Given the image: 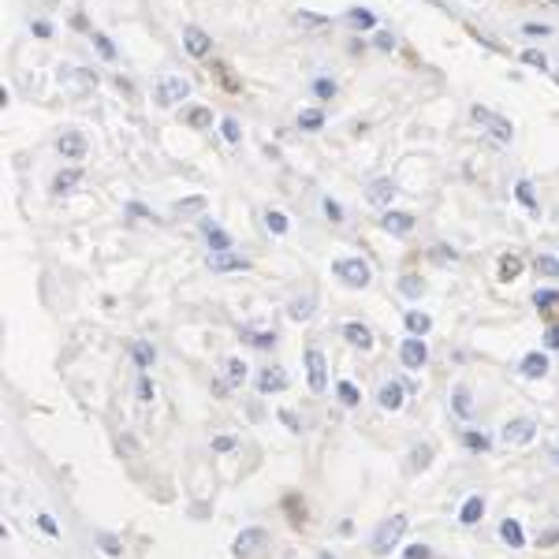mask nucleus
I'll list each match as a JSON object with an SVG mask.
<instances>
[{"label":"nucleus","mask_w":559,"mask_h":559,"mask_svg":"<svg viewBox=\"0 0 559 559\" xmlns=\"http://www.w3.org/2000/svg\"><path fill=\"white\" fill-rule=\"evenodd\" d=\"M321 209H325V216L332 220V224H343V205L336 198H321Z\"/></svg>","instance_id":"nucleus-44"},{"label":"nucleus","mask_w":559,"mask_h":559,"mask_svg":"<svg viewBox=\"0 0 559 559\" xmlns=\"http://www.w3.org/2000/svg\"><path fill=\"white\" fill-rule=\"evenodd\" d=\"M533 436H537V421H533V418H511L507 425L500 429V440H503L507 447H511V444H529Z\"/></svg>","instance_id":"nucleus-9"},{"label":"nucleus","mask_w":559,"mask_h":559,"mask_svg":"<svg viewBox=\"0 0 559 559\" xmlns=\"http://www.w3.org/2000/svg\"><path fill=\"white\" fill-rule=\"evenodd\" d=\"M343 340L351 343V347H362V351H369L373 347V332L365 325H358V321H347L343 325Z\"/></svg>","instance_id":"nucleus-19"},{"label":"nucleus","mask_w":559,"mask_h":559,"mask_svg":"<svg viewBox=\"0 0 559 559\" xmlns=\"http://www.w3.org/2000/svg\"><path fill=\"white\" fill-rule=\"evenodd\" d=\"M201 235H205L209 250H232V235L220 224H213V220H201Z\"/></svg>","instance_id":"nucleus-17"},{"label":"nucleus","mask_w":559,"mask_h":559,"mask_svg":"<svg viewBox=\"0 0 559 559\" xmlns=\"http://www.w3.org/2000/svg\"><path fill=\"white\" fill-rule=\"evenodd\" d=\"M131 354H134V362L142 365V369H150L153 365V358H157V354H153V347L145 343V340H134V347H131Z\"/></svg>","instance_id":"nucleus-35"},{"label":"nucleus","mask_w":559,"mask_h":559,"mask_svg":"<svg viewBox=\"0 0 559 559\" xmlns=\"http://www.w3.org/2000/svg\"><path fill=\"white\" fill-rule=\"evenodd\" d=\"M548 4H559V0H548Z\"/></svg>","instance_id":"nucleus-62"},{"label":"nucleus","mask_w":559,"mask_h":559,"mask_svg":"<svg viewBox=\"0 0 559 559\" xmlns=\"http://www.w3.org/2000/svg\"><path fill=\"white\" fill-rule=\"evenodd\" d=\"M134 392H139V403H153V380H150V373H142V377H139V388H134Z\"/></svg>","instance_id":"nucleus-50"},{"label":"nucleus","mask_w":559,"mask_h":559,"mask_svg":"<svg viewBox=\"0 0 559 559\" xmlns=\"http://www.w3.org/2000/svg\"><path fill=\"white\" fill-rule=\"evenodd\" d=\"M336 396H340V403H343V407H358V403H362L358 388H354L351 380H340V384H336Z\"/></svg>","instance_id":"nucleus-33"},{"label":"nucleus","mask_w":559,"mask_h":559,"mask_svg":"<svg viewBox=\"0 0 559 559\" xmlns=\"http://www.w3.org/2000/svg\"><path fill=\"white\" fill-rule=\"evenodd\" d=\"M463 444L470 447V451H489V436L478 433V429H466V433H463Z\"/></svg>","instance_id":"nucleus-37"},{"label":"nucleus","mask_w":559,"mask_h":559,"mask_svg":"<svg viewBox=\"0 0 559 559\" xmlns=\"http://www.w3.org/2000/svg\"><path fill=\"white\" fill-rule=\"evenodd\" d=\"M545 340H548V347H552V351H559V325H552V328H548V336H545Z\"/></svg>","instance_id":"nucleus-58"},{"label":"nucleus","mask_w":559,"mask_h":559,"mask_svg":"<svg viewBox=\"0 0 559 559\" xmlns=\"http://www.w3.org/2000/svg\"><path fill=\"white\" fill-rule=\"evenodd\" d=\"M552 79H556V86H559V71H552Z\"/></svg>","instance_id":"nucleus-61"},{"label":"nucleus","mask_w":559,"mask_h":559,"mask_svg":"<svg viewBox=\"0 0 559 559\" xmlns=\"http://www.w3.org/2000/svg\"><path fill=\"white\" fill-rule=\"evenodd\" d=\"M90 41L97 45V52H101V57H105V60H116V45H112V38H108V34L94 30V34H90Z\"/></svg>","instance_id":"nucleus-36"},{"label":"nucleus","mask_w":559,"mask_h":559,"mask_svg":"<svg viewBox=\"0 0 559 559\" xmlns=\"http://www.w3.org/2000/svg\"><path fill=\"white\" fill-rule=\"evenodd\" d=\"M407 559H433V548H429V545H410Z\"/></svg>","instance_id":"nucleus-53"},{"label":"nucleus","mask_w":559,"mask_h":559,"mask_svg":"<svg viewBox=\"0 0 559 559\" xmlns=\"http://www.w3.org/2000/svg\"><path fill=\"white\" fill-rule=\"evenodd\" d=\"M38 526H41L49 537H60V526H57V518H52V515H38Z\"/></svg>","instance_id":"nucleus-52"},{"label":"nucleus","mask_w":559,"mask_h":559,"mask_svg":"<svg viewBox=\"0 0 559 559\" xmlns=\"http://www.w3.org/2000/svg\"><path fill=\"white\" fill-rule=\"evenodd\" d=\"M403 533H407V515L384 518L380 526H377V533H373V556H388L392 548H399Z\"/></svg>","instance_id":"nucleus-1"},{"label":"nucleus","mask_w":559,"mask_h":559,"mask_svg":"<svg viewBox=\"0 0 559 559\" xmlns=\"http://www.w3.org/2000/svg\"><path fill=\"white\" fill-rule=\"evenodd\" d=\"M522 34H526V38H548L552 26H548V23H526V26H522Z\"/></svg>","instance_id":"nucleus-51"},{"label":"nucleus","mask_w":559,"mask_h":559,"mask_svg":"<svg viewBox=\"0 0 559 559\" xmlns=\"http://www.w3.org/2000/svg\"><path fill=\"white\" fill-rule=\"evenodd\" d=\"M153 97H157L161 108H176L179 101L190 97V82L183 75H161L157 86H153Z\"/></svg>","instance_id":"nucleus-3"},{"label":"nucleus","mask_w":559,"mask_h":559,"mask_svg":"<svg viewBox=\"0 0 559 559\" xmlns=\"http://www.w3.org/2000/svg\"><path fill=\"white\" fill-rule=\"evenodd\" d=\"M261 548H269V533H265L261 526H250V529H243V533L235 537V556L239 559H254Z\"/></svg>","instance_id":"nucleus-8"},{"label":"nucleus","mask_w":559,"mask_h":559,"mask_svg":"<svg viewBox=\"0 0 559 559\" xmlns=\"http://www.w3.org/2000/svg\"><path fill=\"white\" fill-rule=\"evenodd\" d=\"M392 198H396V179H388V176L373 179L369 187H365V201H369V205H377V209H388Z\"/></svg>","instance_id":"nucleus-13"},{"label":"nucleus","mask_w":559,"mask_h":559,"mask_svg":"<svg viewBox=\"0 0 559 559\" xmlns=\"http://www.w3.org/2000/svg\"><path fill=\"white\" fill-rule=\"evenodd\" d=\"M30 30L38 34V38H52V23H45V19H34Z\"/></svg>","instance_id":"nucleus-55"},{"label":"nucleus","mask_w":559,"mask_h":559,"mask_svg":"<svg viewBox=\"0 0 559 559\" xmlns=\"http://www.w3.org/2000/svg\"><path fill=\"white\" fill-rule=\"evenodd\" d=\"M347 23L358 26V30H373L377 26V12H369V8H347Z\"/></svg>","instance_id":"nucleus-23"},{"label":"nucleus","mask_w":559,"mask_h":559,"mask_svg":"<svg viewBox=\"0 0 559 559\" xmlns=\"http://www.w3.org/2000/svg\"><path fill=\"white\" fill-rule=\"evenodd\" d=\"M183 49H187V57H194V60H205V57H213V38H209L201 26H183Z\"/></svg>","instance_id":"nucleus-7"},{"label":"nucleus","mask_w":559,"mask_h":559,"mask_svg":"<svg viewBox=\"0 0 559 559\" xmlns=\"http://www.w3.org/2000/svg\"><path fill=\"white\" fill-rule=\"evenodd\" d=\"M470 116H474V120H478V123H481V127H485V131H489L496 142H503V145H507L511 139H515V127H511V120H503V116H496L492 108L474 105V108H470Z\"/></svg>","instance_id":"nucleus-4"},{"label":"nucleus","mask_w":559,"mask_h":559,"mask_svg":"<svg viewBox=\"0 0 559 559\" xmlns=\"http://www.w3.org/2000/svg\"><path fill=\"white\" fill-rule=\"evenodd\" d=\"M246 340L261 347V351H269V347H276V332H246Z\"/></svg>","instance_id":"nucleus-45"},{"label":"nucleus","mask_w":559,"mask_h":559,"mask_svg":"<svg viewBox=\"0 0 559 559\" xmlns=\"http://www.w3.org/2000/svg\"><path fill=\"white\" fill-rule=\"evenodd\" d=\"M302 362H306V380H309V392H325L328 388V362L325 354H321V347H306V354H302Z\"/></svg>","instance_id":"nucleus-6"},{"label":"nucleus","mask_w":559,"mask_h":559,"mask_svg":"<svg viewBox=\"0 0 559 559\" xmlns=\"http://www.w3.org/2000/svg\"><path fill=\"white\" fill-rule=\"evenodd\" d=\"M205 265L213 272H246L250 269V261H246L243 254H235V250H209Z\"/></svg>","instance_id":"nucleus-11"},{"label":"nucleus","mask_w":559,"mask_h":559,"mask_svg":"<svg viewBox=\"0 0 559 559\" xmlns=\"http://www.w3.org/2000/svg\"><path fill=\"white\" fill-rule=\"evenodd\" d=\"M451 407H455V414H459V418H470V414H474L470 392H466V388H455V392H451Z\"/></svg>","instance_id":"nucleus-29"},{"label":"nucleus","mask_w":559,"mask_h":559,"mask_svg":"<svg viewBox=\"0 0 559 559\" xmlns=\"http://www.w3.org/2000/svg\"><path fill=\"white\" fill-rule=\"evenodd\" d=\"M410 470H425L429 466V459H433V447H414V455H410Z\"/></svg>","instance_id":"nucleus-48"},{"label":"nucleus","mask_w":559,"mask_h":559,"mask_svg":"<svg viewBox=\"0 0 559 559\" xmlns=\"http://www.w3.org/2000/svg\"><path fill=\"white\" fill-rule=\"evenodd\" d=\"M201 209H205V198H183V201H176V205H172V213L176 216H190V213H201Z\"/></svg>","instance_id":"nucleus-34"},{"label":"nucleus","mask_w":559,"mask_h":559,"mask_svg":"<svg viewBox=\"0 0 559 559\" xmlns=\"http://www.w3.org/2000/svg\"><path fill=\"white\" fill-rule=\"evenodd\" d=\"M127 213H131V216H145V220L153 216V213H150V209H145V205H139V201H131V205H127Z\"/></svg>","instance_id":"nucleus-57"},{"label":"nucleus","mask_w":559,"mask_h":559,"mask_svg":"<svg viewBox=\"0 0 559 559\" xmlns=\"http://www.w3.org/2000/svg\"><path fill=\"white\" fill-rule=\"evenodd\" d=\"M518 369H522V377H529V380H540L548 373V358L540 351H529L526 358L518 362Z\"/></svg>","instance_id":"nucleus-20"},{"label":"nucleus","mask_w":559,"mask_h":559,"mask_svg":"<svg viewBox=\"0 0 559 559\" xmlns=\"http://www.w3.org/2000/svg\"><path fill=\"white\" fill-rule=\"evenodd\" d=\"M522 63H529V68H537V71H548V57L540 49H522Z\"/></svg>","instance_id":"nucleus-41"},{"label":"nucleus","mask_w":559,"mask_h":559,"mask_svg":"<svg viewBox=\"0 0 559 559\" xmlns=\"http://www.w3.org/2000/svg\"><path fill=\"white\" fill-rule=\"evenodd\" d=\"M429 328H433V317L421 314V309H407V332L410 336H425Z\"/></svg>","instance_id":"nucleus-24"},{"label":"nucleus","mask_w":559,"mask_h":559,"mask_svg":"<svg viewBox=\"0 0 559 559\" xmlns=\"http://www.w3.org/2000/svg\"><path fill=\"white\" fill-rule=\"evenodd\" d=\"M325 127V112L321 108H302L298 112V131H321Z\"/></svg>","instance_id":"nucleus-25"},{"label":"nucleus","mask_w":559,"mask_h":559,"mask_svg":"<svg viewBox=\"0 0 559 559\" xmlns=\"http://www.w3.org/2000/svg\"><path fill=\"white\" fill-rule=\"evenodd\" d=\"M552 463H556V466H559V447H556V451H552Z\"/></svg>","instance_id":"nucleus-60"},{"label":"nucleus","mask_w":559,"mask_h":559,"mask_svg":"<svg viewBox=\"0 0 559 559\" xmlns=\"http://www.w3.org/2000/svg\"><path fill=\"white\" fill-rule=\"evenodd\" d=\"M556 540H559V529H548V533H545V537H540V548H548V545H556Z\"/></svg>","instance_id":"nucleus-59"},{"label":"nucleus","mask_w":559,"mask_h":559,"mask_svg":"<svg viewBox=\"0 0 559 559\" xmlns=\"http://www.w3.org/2000/svg\"><path fill=\"white\" fill-rule=\"evenodd\" d=\"M373 45H377L380 52H392V49H396V34H392V30H377V34H373Z\"/></svg>","instance_id":"nucleus-47"},{"label":"nucleus","mask_w":559,"mask_h":559,"mask_svg":"<svg viewBox=\"0 0 559 559\" xmlns=\"http://www.w3.org/2000/svg\"><path fill=\"white\" fill-rule=\"evenodd\" d=\"M533 306L537 309H556L559 306V291L556 287H537L533 291Z\"/></svg>","instance_id":"nucleus-30"},{"label":"nucleus","mask_w":559,"mask_h":559,"mask_svg":"<svg viewBox=\"0 0 559 559\" xmlns=\"http://www.w3.org/2000/svg\"><path fill=\"white\" fill-rule=\"evenodd\" d=\"M433 258L436 261H459V254H455L451 246H433Z\"/></svg>","instance_id":"nucleus-54"},{"label":"nucleus","mask_w":559,"mask_h":559,"mask_svg":"<svg viewBox=\"0 0 559 559\" xmlns=\"http://www.w3.org/2000/svg\"><path fill=\"white\" fill-rule=\"evenodd\" d=\"M515 198L529 209V213H537V194H533V183H529V179H518L515 183Z\"/></svg>","instance_id":"nucleus-28"},{"label":"nucleus","mask_w":559,"mask_h":559,"mask_svg":"<svg viewBox=\"0 0 559 559\" xmlns=\"http://www.w3.org/2000/svg\"><path fill=\"white\" fill-rule=\"evenodd\" d=\"M213 447H216V451H232V447H235V436H216Z\"/></svg>","instance_id":"nucleus-56"},{"label":"nucleus","mask_w":559,"mask_h":559,"mask_svg":"<svg viewBox=\"0 0 559 559\" xmlns=\"http://www.w3.org/2000/svg\"><path fill=\"white\" fill-rule=\"evenodd\" d=\"M321 559H332V556H321Z\"/></svg>","instance_id":"nucleus-63"},{"label":"nucleus","mask_w":559,"mask_h":559,"mask_svg":"<svg viewBox=\"0 0 559 559\" xmlns=\"http://www.w3.org/2000/svg\"><path fill=\"white\" fill-rule=\"evenodd\" d=\"M533 269H537V272H545V276H559V258H548V254H537Z\"/></svg>","instance_id":"nucleus-43"},{"label":"nucleus","mask_w":559,"mask_h":559,"mask_svg":"<svg viewBox=\"0 0 559 559\" xmlns=\"http://www.w3.org/2000/svg\"><path fill=\"white\" fill-rule=\"evenodd\" d=\"M82 187V168H75V164H71V168H60L57 176H52V194H71V190H79Z\"/></svg>","instance_id":"nucleus-15"},{"label":"nucleus","mask_w":559,"mask_h":559,"mask_svg":"<svg viewBox=\"0 0 559 559\" xmlns=\"http://www.w3.org/2000/svg\"><path fill=\"white\" fill-rule=\"evenodd\" d=\"M500 537H503V545H511V548H522V545H526V533H522L518 518H503V522H500Z\"/></svg>","instance_id":"nucleus-22"},{"label":"nucleus","mask_w":559,"mask_h":559,"mask_svg":"<svg viewBox=\"0 0 559 559\" xmlns=\"http://www.w3.org/2000/svg\"><path fill=\"white\" fill-rule=\"evenodd\" d=\"M283 388H287V373H283L280 365L261 369V377H258V392H261V396H272V392H283Z\"/></svg>","instance_id":"nucleus-16"},{"label":"nucleus","mask_w":559,"mask_h":559,"mask_svg":"<svg viewBox=\"0 0 559 559\" xmlns=\"http://www.w3.org/2000/svg\"><path fill=\"white\" fill-rule=\"evenodd\" d=\"M220 134H224V142H243V127H239V120H235V116H224V120H220Z\"/></svg>","instance_id":"nucleus-32"},{"label":"nucleus","mask_w":559,"mask_h":559,"mask_svg":"<svg viewBox=\"0 0 559 559\" xmlns=\"http://www.w3.org/2000/svg\"><path fill=\"white\" fill-rule=\"evenodd\" d=\"M60 86L75 97H86L90 90L97 86V71L90 68H60Z\"/></svg>","instance_id":"nucleus-5"},{"label":"nucleus","mask_w":559,"mask_h":559,"mask_svg":"<svg viewBox=\"0 0 559 559\" xmlns=\"http://www.w3.org/2000/svg\"><path fill=\"white\" fill-rule=\"evenodd\" d=\"M332 272H336V280L347 283V287H369V280H373L369 261H362V258H336Z\"/></svg>","instance_id":"nucleus-2"},{"label":"nucleus","mask_w":559,"mask_h":559,"mask_svg":"<svg viewBox=\"0 0 559 559\" xmlns=\"http://www.w3.org/2000/svg\"><path fill=\"white\" fill-rule=\"evenodd\" d=\"M522 272V258L518 254H503L500 258V280H515Z\"/></svg>","instance_id":"nucleus-31"},{"label":"nucleus","mask_w":559,"mask_h":559,"mask_svg":"<svg viewBox=\"0 0 559 559\" xmlns=\"http://www.w3.org/2000/svg\"><path fill=\"white\" fill-rule=\"evenodd\" d=\"M336 90H340V86H336V79H325V75L314 79V94H317L321 101H332V97H336Z\"/></svg>","instance_id":"nucleus-40"},{"label":"nucleus","mask_w":559,"mask_h":559,"mask_svg":"<svg viewBox=\"0 0 559 559\" xmlns=\"http://www.w3.org/2000/svg\"><path fill=\"white\" fill-rule=\"evenodd\" d=\"M298 26H328V15H317V12H298L295 15Z\"/></svg>","instance_id":"nucleus-46"},{"label":"nucleus","mask_w":559,"mask_h":559,"mask_svg":"<svg viewBox=\"0 0 559 559\" xmlns=\"http://www.w3.org/2000/svg\"><path fill=\"white\" fill-rule=\"evenodd\" d=\"M377 403H380V410H403V384L396 380H388V384H380V392H377Z\"/></svg>","instance_id":"nucleus-18"},{"label":"nucleus","mask_w":559,"mask_h":559,"mask_svg":"<svg viewBox=\"0 0 559 559\" xmlns=\"http://www.w3.org/2000/svg\"><path fill=\"white\" fill-rule=\"evenodd\" d=\"M481 518H485V500L481 496H466V503L459 507V522L463 526H478Z\"/></svg>","instance_id":"nucleus-21"},{"label":"nucleus","mask_w":559,"mask_h":559,"mask_svg":"<svg viewBox=\"0 0 559 559\" xmlns=\"http://www.w3.org/2000/svg\"><path fill=\"white\" fill-rule=\"evenodd\" d=\"M287 314H291V321H309V317H314V295H306V298H291Z\"/></svg>","instance_id":"nucleus-27"},{"label":"nucleus","mask_w":559,"mask_h":559,"mask_svg":"<svg viewBox=\"0 0 559 559\" xmlns=\"http://www.w3.org/2000/svg\"><path fill=\"white\" fill-rule=\"evenodd\" d=\"M265 227H269L272 235H287L291 220H287V213H280V209H265Z\"/></svg>","instance_id":"nucleus-26"},{"label":"nucleus","mask_w":559,"mask_h":559,"mask_svg":"<svg viewBox=\"0 0 559 559\" xmlns=\"http://www.w3.org/2000/svg\"><path fill=\"white\" fill-rule=\"evenodd\" d=\"M57 153L63 161H82L86 157V139H82V131H63L57 139Z\"/></svg>","instance_id":"nucleus-14"},{"label":"nucleus","mask_w":559,"mask_h":559,"mask_svg":"<svg viewBox=\"0 0 559 559\" xmlns=\"http://www.w3.org/2000/svg\"><path fill=\"white\" fill-rule=\"evenodd\" d=\"M399 291H403V295H407V298H421V291H425V283H421L418 276H403V280H399Z\"/></svg>","instance_id":"nucleus-42"},{"label":"nucleus","mask_w":559,"mask_h":559,"mask_svg":"<svg viewBox=\"0 0 559 559\" xmlns=\"http://www.w3.org/2000/svg\"><path fill=\"white\" fill-rule=\"evenodd\" d=\"M97 540H101V548H105V556H123V545L112 533H101Z\"/></svg>","instance_id":"nucleus-49"},{"label":"nucleus","mask_w":559,"mask_h":559,"mask_svg":"<svg viewBox=\"0 0 559 559\" xmlns=\"http://www.w3.org/2000/svg\"><path fill=\"white\" fill-rule=\"evenodd\" d=\"M384 232L396 235V239H407L410 232H414V213H403V209H388V213L380 216Z\"/></svg>","instance_id":"nucleus-12"},{"label":"nucleus","mask_w":559,"mask_h":559,"mask_svg":"<svg viewBox=\"0 0 559 559\" xmlns=\"http://www.w3.org/2000/svg\"><path fill=\"white\" fill-rule=\"evenodd\" d=\"M246 369H250V365H246L243 358H232V362H227V384H235V388H239V384L246 380Z\"/></svg>","instance_id":"nucleus-39"},{"label":"nucleus","mask_w":559,"mask_h":559,"mask_svg":"<svg viewBox=\"0 0 559 559\" xmlns=\"http://www.w3.org/2000/svg\"><path fill=\"white\" fill-rule=\"evenodd\" d=\"M399 362L407 365V369H425V362H429V347L421 336H410V340H403L399 343Z\"/></svg>","instance_id":"nucleus-10"},{"label":"nucleus","mask_w":559,"mask_h":559,"mask_svg":"<svg viewBox=\"0 0 559 559\" xmlns=\"http://www.w3.org/2000/svg\"><path fill=\"white\" fill-rule=\"evenodd\" d=\"M183 120H187L190 127H198V131H201V127H209V123H213V112H209V108H187V116H183Z\"/></svg>","instance_id":"nucleus-38"}]
</instances>
